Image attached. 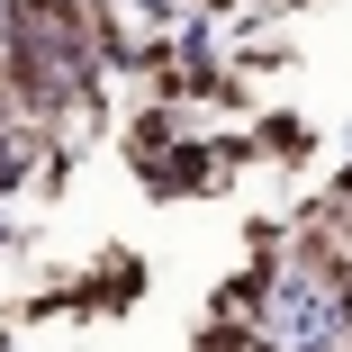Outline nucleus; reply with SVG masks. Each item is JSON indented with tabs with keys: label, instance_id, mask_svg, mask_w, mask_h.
Here are the masks:
<instances>
[{
	"label": "nucleus",
	"instance_id": "obj_1",
	"mask_svg": "<svg viewBox=\"0 0 352 352\" xmlns=\"http://www.w3.org/2000/svg\"><path fill=\"white\" fill-rule=\"evenodd\" d=\"M217 172H226L217 145H172V154H154V163H135V181H145L154 199H199Z\"/></svg>",
	"mask_w": 352,
	"mask_h": 352
},
{
	"label": "nucleus",
	"instance_id": "obj_2",
	"mask_svg": "<svg viewBox=\"0 0 352 352\" xmlns=\"http://www.w3.org/2000/svg\"><path fill=\"white\" fill-rule=\"evenodd\" d=\"M73 289H82V307H91V316H118V307L145 298V262H135V253H100V271H82Z\"/></svg>",
	"mask_w": 352,
	"mask_h": 352
},
{
	"label": "nucleus",
	"instance_id": "obj_3",
	"mask_svg": "<svg viewBox=\"0 0 352 352\" xmlns=\"http://www.w3.org/2000/svg\"><path fill=\"white\" fill-rule=\"evenodd\" d=\"M271 271H280V262H253V271L217 280V298H208V316H226V325H262V316H271Z\"/></svg>",
	"mask_w": 352,
	"mask_h": 352
},
{
	"label": "nucleus",
	"instance_id": "obj_4",
	"mask_svg": "<svg viewBox=\"0 0 352 352\" xmlns=\"http://www.w3.org/2000/svg\"><path fill=\"white\" fill-rule=\"evenodd\" d=\"M54 126H28V118H0V199H10L19 181H36V145Z\"/></svg>",
	"mask_w": 352,
	"mask_h": 352
},
{
	"label": "nucleus",
	"instance_id": "obj_5",
	"mask_svg": "<svg viewBox=\"0 0 352 352\" xmlns=\"http://www.w3.org/2000/svg\"><path fill=\"white\" fill-rule=\"evenodd\" d=\"M172 145H181L172 100H154V109H135V118H126V163H154V154H172Z\"/></svg>",
	"mask_w": 352,
	"mask_h": 352
},
{
	"label": "nucleus",
	"instance_id": "obj_6",
	"mask_svg": "<svg viewBox=\"0 0 352 352\" xmlns=\"http://www.w3.org/2000/svg\"><path fill=\"white\" fill-rule=\"evenodd\" d=\"M262 154H271V163H307V154H316V135H307L298 118H262Z\"/></svg>",
	"mask_w": 352,
	"mask_h": 352
},
{
	"label": "nucleus",
	"instance_id": "obj_7",
	"mask_svg": "<svg viewBox=\"0 0 352 352\" xmlns=\"http://www.w3.org/2000/svg\"><path fill=\"white\" fill-rule=\"evenodd\" d=\"M244 244H253V262H280V253H289V226H280V217H253Z\"/></svg>",
	"mask_w": 352,
	"mask_h": 352
},
{
	"label": "nucleus",
	"instance_id": "obj_8",
	"mask_svg": "<svg viewBox=\"0 0 352 352\" xmlns=\"http://www.w3.org/2000/svg\"><path fill=\"white\" fill-rule=\"evenodd\" d=\"M199 10H235V0H199Z\"/></svg>",
	"mask_w": 352,
	"mask_h": 352
},
{
	"label": "nucleus",
	"instance_id": "obj_9",
	"mask_svg": "<svg viewBox=\"0 0 352 352\" xmlns=\"http://www.w3.org/2000/svg\"><path fill=\"white\" fill-rule=\"evenodd\" d=\"M280 10H307V0H280Z\"/></svg>",
	"mask_w": 352,
	"mask_h": 352
}]
</instances>
